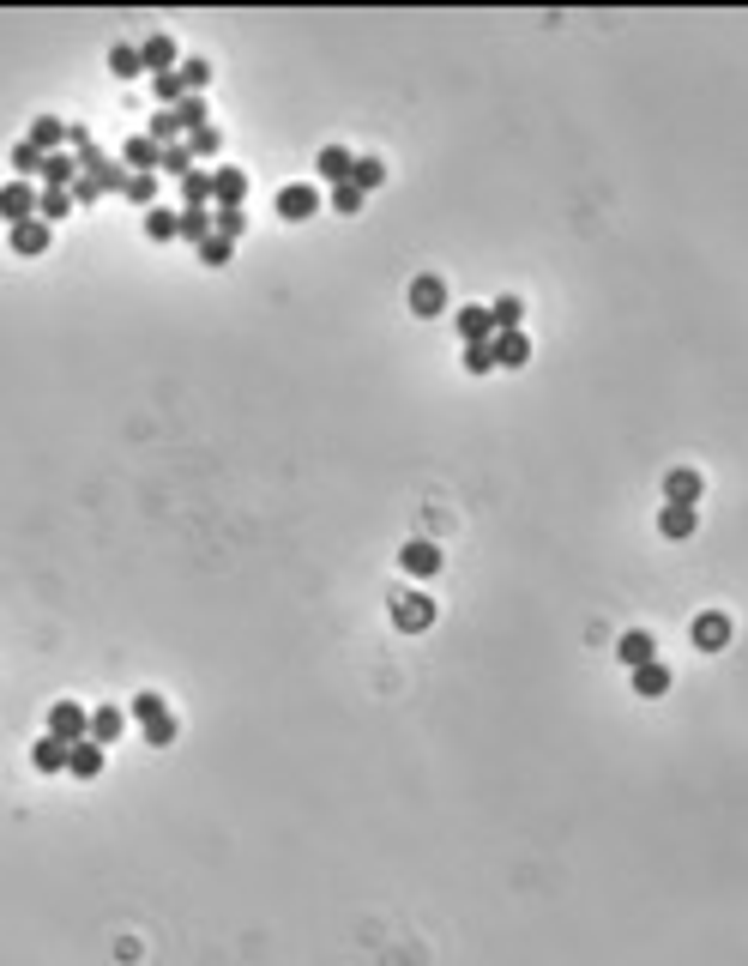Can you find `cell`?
<instances>
[{
    "label": "cell",
    "mask_w": 748,
    "mask_h": 966,
    "mask_svg": "<svg viewBox=\"0 0 748 966\" xmlns=\"http://www.w3.org/2000/svg\"><path fill=\"white\" fill-rule=\"evenodd\" d=\"M393 622H399V634H423L435 622V598L429 592H399L393 598Z\"/></svg>",
    "instance_id": "7a4b0ae2"
},
{
    "label": "cell",
    "mask_w": 748,
    "mask_h": 966,
    "mask_svg": "<svg viewBox=\"0 0 748 966\" xmlns=\"http://www.w3.org/2000/svg\"><path fill=\"white\" fill-rule=\"evenodd\" d=\"M37 176H43L49 188H73V182H79V164H73V151H49Z\"/></svg>",
    "instance_id": "603a6c76"
},
{
    "label": "cell",
    "mask_w": 748,
    "mask_h": 966,
    "mask_svg": "<svg viewBox=\"0 0 748 966\" xmlns=\"http://www.w3.org/2000/svg\"><path fill=\"white\" fill-rule=\"evenodd\" d=\"M25 139H31V145H37V151L49 157V151H61V145H67V121H61V115H37Z\"/></svg>",
    "instance_id": "d6986e66"
},
{
    "label": "cell",
    "mask_w": 748,
    "mask_h": 966,
    "mask_svg": "<svg viewBox=\"0 0 748 966\" xmlns=\"http://www.w3.org/2000/svg\"><path fill=\"white\" fill-rule=\"evenodd\" d=\"M31 767H37L43 779L67 773V743H61V737H37V743H31Z\"/></svg>",
    "instance_id": "e0dca14e"
},
{
    "label": "cell",
    "mask_w": 748,
    "mask_h": 966,
    "mask_svg": "<svg viewBox=\"0 0 748 966\" xmlns=\"http://www.w3.org/2000/svg\"><path fill=\"white\" fill-rule=\"evenodd\" d=\"M181 145L194 151V164H200V157H218V151H224V133L206 121V127H194V133H181Z\"/></svg>",
    "instance_id": "f546056e"
},
{
    "label": "cell",
    "mask_w": 748,
    "mask_h": 966,
    "mask_svg": "<svg viewBox=\"0 0 748 966\" xmlns=\"http://www.w3.org/2000/svg\"><path fill=\"white\" fill-rule=\"evenodd\" d=\"M212 236L242 242V236H248V212H212Z\"/></svg>",
    "instance_id": "8d00e7d4"
},
{
    "label": "cell",
    "mask_w": 748,
    "mask_h": 966,
    "mask_svg": "<svg viewBox=\"0 0 748 966\" xmlns=\"http://www.w3.org/2000/svg\"><path fill=\"white\" fill-rule=\"evenodd\" d=\"M37 170H43V151H37L31 139H19V145H13V182H31Z\"/></svg>",
    "instance_id": "d590c367"
},
{
    "label": "cell",
    "mask_w": 748,
    "mask_h": 966,
    "mask_svg": "<svg viewBox=\"0 0 748 966\" xmlns=\"http://www.w3.org/2000/svg\"><path fill=\"white\" fill-rule=\"evenodd\" d=\"M700 490H706V483H700V471H688V465H676V471L664 477L670 508H694V502H700Z\"/></svg>",
    "instance_id": "7c38bea8"
},
{
    "label": "cell",
    "mask_w": 748,
    "mask_h": 966,
    "mask_svg": "<svg viewBox=\"0 0 748 966\" xmlns=\"http://www.w3.org/2000/svg\"><path fill=\"white\" fill-rule=\"evenodd\" d=\"M175 236L200 248L212 236V206H175Z\"/></svg>",
    "instance_id": "4fadbf2b"
},
{
    "label": "cell",
    "mask_w": 748,
    "mask_h": 966,
    "mask_svg": "<svg viewBox=\"0 0 748 966\" xmlns=\"http://www.w3.org/2000/svg\"><path fill=\"white\" fill-rule=\"evenodd\" d=\"M145 236H151V242H175V206L157 200V206L145 212Z\"/></svg>",
    "instance_id": "836d02e7"
},
{
    "label": "cell",
    "mask_w": 748,
    "mask_h": 966,
    "mask_svg": "<svg viewBox=\"0 0 748 966\" xmlns=\"http://www.w3.org/2000/svg\"><path fill=\"white\" fill-rule=\"evenodd\" d=\"M181 206H212V170L194 164V170L181 176Z\"/></svg>",
    "instance_id": "484cf974"
},
{
    "label": "cell",
    "mask_w": 748,
    "mask_h": 966,
    "mask_svg": "<svg viewBox=\"0 0 748 966\" xmlns=\"http://www.w3.org/2000/svg\"><path fill=\"white\" fill-rule=\"evenodd\" d=\"M175 79H181L187 97H200V91L212 85V61H206V55H181V61H175Z\"/></svg>",
    "instance_id": "ac0fdd59"
},
{
    "label": "cell",
    "mask_w": 748,
    "mask_h": 966,
    "mask_svg": "<svg viewBox=\"0 0 748 966\" xmlns=\"http://www.w3.org/2000/svg\"><path fill=\"white\" fill-rule=\"evenodd\" d=\"M350 164H356V151H344V145H326V151H320V182H326V188L350 182Z\"/></svg>",
    "instance_id": "7402d4cb"
},
{
    "label": "cell",
    "mask_w": 748,
    "mask_h": 966,
    "mask_svg": "<svg viewBox=\"0 0 748 966\" xmlns=\"http://www.w3.org/2000/svg\"><path fill=\"white\" fill-rule=\"evenodd\" d=\"M151 91H157V109H175V103H181V97H187V91H181V79H175V73H157V79H151Z\"/></svg>",
    "instance_id": "ab89813d"
},
{
    "label": "cell",
    "mask_w": 748,
    "mask_h": 966,
    "mask_svg": "<svg viewBox=\"0 0 748 966\" xmlns=\"http://www.w3.org/2000/svg\"><path fill=\"white\" fill-rule=\"evenodd\" d=\"M115 164H121L127 176H157V145H151L145 133H133V139L121 145V157H115Z\"/></svg>",
    "instance_id": "9c48e42d"
},
{
    "label": "cell",
    "mask_w": 748,
    "mask_h": 966,
    "mask_svg": "<svg viewBox=\"0 0 748 966\" xmlns=\"http://www.w3.org/2000/svg\"><path fill=\"white\" fill-rule=\"evenodd\" d=\"M399 568H405L411 580H435V574H441V544H429V538H411V544L399 550Z\"/></svg>",
    "instance_id": "277c9868"
},
{
    "label": "cell",
    "mask_w": 748,
    "mask_h": 966,
    "mask_svg": "<svg viewBox=\"0 0 748 966\" xmlns=\"http://www.w3.org/2000/svg\"><path fill=\"white\" fill-rule=\"evenodd\" d=\"M688 634H694L700 653H724V647H730V616H724V610H706V616H694Z\"/></svg>",
    "instance_id": "8992f818"
},
{
    "label": "cell",
    "mask_w": 748,
    "mask_h": 966,
    "mask_svg": "<svg viewBox=\"0 0 748 966\" xmlns=\"http://www.w3.org/2000/svg\"><path fill=\"white\" fill-rule=\"evenodd\" d=\"M187 170H194V151H187L181 139H175V145H157V182H163V176H175V182H181Z\"/></svg>",
    "instance_id": "cb8c5ba5"
},
{
    "label": "cell",
    "mask_w": 748,
    "mask_h": 966,
    "mask_svg": "<svg viewBox=\"0 0 748 966\" xmlns=\"http://www.w3.org/2000/svg\"><path fill=\"white\" fill-rule=\"evenodd\" d=\"M230 254H236V242H224V236H206L200 242V260L206 266H230Z\"/></svg>",
    "instance_id": "b9f144b4"
},
{
    "label": "cell",
    "mask_w": 748,
    "mask_h": 966,
    "mask_svg": "<svg viewBox=\"0 0 748 966\" xmlns=\"http://www.w3.org/2000/svg\"><path fill=\"white\" fill-rule=\"evenodd\" d=\"M242 200H248V170L218 164L212 170V212H242Z\"/></svg>",
    "instance_id": "6da1fadb"
},
{
    "label": "cell",
    "mask_w": 748,
    "mask_h": 966,
    "mask_svg": "<svg viewBox=\"0 0 748 966\" xmlns=\"http://www.w3.org/2000/svg\"><path fill=\"white\" fill-rule=\"evenodd\" d=\"M145 743H151V749H169V743H175V719H169V707L145 719Z\"/></svg>",
    "instance_id": "74e56055"
},
{
    "label": "cell",
    "mask_w": 748,
    "mask_h": 966,
    "mask_svg": "<svg viewBox=\"0 0 748 966\" xmlns=\"http://www.w3.org/2000/svg\"><path fill=\"white\" fill-rule=\"evenodd\" d=\"M109 73H115V79L145 73V67H139V43H109Z\"/></svg>",
    "instance_id": "4dcf8cb0"
},
{
    "label": "cell",
    "mask_w": 748,
    "mask_h": 966,
    "mask_svg": "<svg viewBox=\"0 0 748 966\" xmlns=\"http://www.w3.org/2000/svg\"><path fill=\"white\" fill-rule=\"evenodd\" d=\"M67 212H73V194H67V188H43V194H37V218H43L49 230H55Z\"/></svg>",
    "instance_id": "4316f807"
},
{
    "label": "cell",
    "mask_w": 748,
    "mask_h": 966,
    "mask_svg": "<svg viewBox=\"0 0 748 966\" xmlns=\"http://www.w3.org/2000/svg\"><path fill=\"white\" fill-rule=\"evenodd\" d=\"M694 526H700L694 508H670V502H664V514H658V532H664V538H694Z\"/></svg>",
    "instance_id": "83f0119b"
},
{
    "label": "cell",
    "mask_w": 748,
    "mask_h": 966,
    "mask_svg": "<svg viewBox=\"0 0 748 966\" xmlns=\"http://www.w3.org/2000/svg\"><path fill=\"white\" fill-rule=\"evenodd\" d=\"M49 242H55V230H49L43 218H25V224H13V254L37 260V254H49Z\"/></svg>",
    "instance_id": "30bf717a"
},
{
    "label": "cell",
    "mask_w": 748,
    "mask_h": 966,
    "mask_svg": "<svg viewBox=\"0 0 748 966\" xmlns=\"http://www.w3.org/2000/svg\"><path fill=\"white\" fill-rule=\"evenodd\" d=\"M175 121H181V133L206 127V97H181V103H175Z\"/></svg>",
    "instance_id": "f35d334b"
},
{
    "label": "cell",
    "mask_w": 748,
    "mask_h": 966,
    "mask_svg": "<svg viewBox=\"0 0 748 966\" xmlns=\"http://www.w3.org/2000/svg\"><path fill=\"white\" fill-rule=\"evenodd\" d=\"M25 218H37V188L31 182H7L0 188V224H25Z\"/></svg>",
    "instance_id": "5b68a950"
},
{
    "label": "cell",
    "mask_w": 748,
    "mask_h": 966,
    "mask_svg": "<svg viewBox=\"0 0 748 966\" xmlns=\"http://www.w3.org/2000/svg\"><path fill=\"white\" fill-rule=\"evenodd\" d=\"M67 194H73V206H97V200H103V188H97L91 176H79V182H73Z\"/></svg>",
    "instance_id": "7bdbcfd3"
},
{
    "label": "cell",
    "mask_w": 748,
    "mask_h": 966,
    "mask_svg": "<svg viewBox=\"0 0 748 966\" xmlns=\"http://www.w3.org/2000/svg\"><path fill=\"white\" fill-rule=\"evenodd\" d=\"M103 761H109V755H103V749H97L91 737L67 749V773H73V779H97V773H103Z\"/></svg>",
    "instance_id": "44dd1931"
},
{
    "label": "cell",
    "mask_w": 748,
    "mask_h": 966,
    "mask_svg": "<svg viewBox=\"0 0 748 966\" xmlns=\"http://www.w3.org/2000/svg\"><path fill=\"white\" fill-rule=\"evenodd\" d=\"M495 369V345L483 339V345H465V375H489Z\"/></svg>",
    "instance_id": "60d3db41"
},
{
    "label": "cell",
    "mask_w": 748,
    "mask_h": 966,
    "mask_svg": "<svg viewBox=\"0 0 748 966\" xmlns=\"http://www.w3.org/2000/svg\"><path fill=\"white\" fill-rule=\"evenodd\" d=\"M411 308H417V314H441V308H447V284H441L435 272L411 278Z\"/></svg>",
    "instance_id": "2e32d148"
},
{
    "label": "cell",
    "mask_w": 748,
    "mask_h": 966,
    "mask_svg": "<svg viewBox=\"0 0 748 966\" xmlns=\"http://www.w3.org/2000/svg\"><path fill=\"white\" fill-rule=\"evenodd\" d=\"M326 206H332V212H338V218H356V212H362V206H368V194H356V188H350V182H338V188H326Z\"/></svg>",
    "instance_id": "d6a6232c"
},
{
    "label": "cell",
    "mask_w": 748,
    "mask_h": 966,
    "mask_svg": "<svg viewBox=\"0 0 748 966\" xmlns=\"http://www.w3.org/2000/svg\"><path fill=\"white\" fill-rule=\"evenodd\" d=\"M381 182H387V164H381V157H356V164H350V188H356V194H374Z\"/></svg>",
    "instance_id": "d4e9b609"
},
{
    "label": "cell",
    "mask_w": 748,
    "mask_h": 966,
    "mask_svg": "<svg viewBox=\"0 0 748 966\" xmlns=\"http://www.w3.org/2000/svg\"><path fill=\"white\" fill-rule=\"evenodd\" d=\"M616 659H622L628 671H640V665H652V659H658V640L634 628V634H622V640H616Z\"/></svg>",
    "instance_id": "9a60e30c"
},
{
    "label": "cell",
    "mask_w": 748,
    "mask_h": 966,
    "mask_svg": "<svg viewBox=\"0 0 748 966\" xmlns=\"http://www.w3.org/2000/svg\"><path fill=\"white\" fill-rule=\"evenodd\" d=\"M175 61H181L175 37H163V31H157V37H145V43H139V67H145L151 79H157V73H175Z\"/></svg>",
    "instance_id": "ba28073f"
},
{
    "label": "cell",
    "mask_w": 748,
    "mask_h": 966,
    "mask_svg": "<svg viewBox=\"0 0 748 966\" xmlns=\"http://www.w3.org/2000/svg\"><path fill=\"white\" fill-rule=\"evenodd\" d=\"M453 333H459L465 345H483V339H495V327H489V308H483V302L459 308V314H453Z\"/></svg>",
    "instance_id": "5bb4252c"
},
{
    "label": "cell",
    "mask_w": 748,
    "mask_h": 966,
    "mask_svg": "<svg viewBox=\"0 0 748 966\" xmlns=\"http://www.w3.org/2000/svg\"><path fill=\"white\" fill-rule=\"evenodd\" d=\"M151 713H163V701H157V689H139V695H133V719L145 725Z\"/></svg>",
    "instance_id": "ee69618b"
},
{
    "label": "cell",
    "mask_w": 748,
    "mask_h": 966,
    "mask_svg": "<svg viewBox=\"0 0 748 966\" xmlns=\"http://www.w3.org/2000/svg\"><path fill=\"white\" fill-rule=\"evenodd\" d=\"M121 200H133L139 212H151L157 206V176H127L121 182Z\"/></svg>",
    "instance_id": "1f68e13d"
},
{
    "label": "cell",
    "mask_w": 748,
    "mask_h": 966,
    "mask_svg": "<svg viewBox=\"0 0 748 966\" xmlns=\"http://www.w3.org/2000/svg\"><path fill=\"white\" fill-rule=\"evenodd\" d=\"M519 320H525V302H519V296H495L489 327H495V333H519Z\"/></svg>",
    "instance_id": "f1b7e54d"
},
{
    "label": "cell",
    "mask_w": 748,
    "mask_h": 966,
    "mask_svg": "<svg viewBox=\"0 0 748 966\" xmlns=\"http://www.w3.org/2000/svg\"><path fill=\"white\" fill-rule=\"evenodd\" d=\"M49 737H61L67 749L85 743V707H79V701H55V707H49Z\"/></svg>",
    "instance_id": "52a82bcc"
},
{
    "label": "cell",
    "mask_w": 748,
    "mask_h": 966,
    "mask_svg": "<svg viewBox=\"0 0 748 966\" xmlns=\"http://www.w3.org/2000/svg\"><path fill=\"white\" fill-rule=\"evenodd\" d=\"M326 206V194L314 188V182H290L284 194H278V218H290V224H302V218H314Z\"/></svg>",
    "instance_id": "3957f363"
},
{
    "label": "cell",
    "mask_w": 748,
    "mask_h": 966,
    "mask_svg": "<svg viewBox=\"0 0 748 966\" xmlns=\"http://www.w3.org/2000/svg\"><path fill=\"white\" fill-rule=\"evenodd\" d=\"M121 731H127V713H121V707H97V713H85V737H91L97 749H109Z\"/></svg>",
    "instance_id": "8fae6325"
},
{
    "label": "cell",
    "mask_w": 748,
    "mask_h": 966,
    "mask_svg": "<svg viewBox=\"0 0 748 966\" xmlns=\"http://www.w3.org/2000/svg\"><path fill=\"white\" fill-rule=\"evenodd\" d=\"M489 345H495V363H501V369H525V363H531V339H525V333H495Z\"/></svg>",
    "instance_id": "ffe728a7"
},
{
    "label": "cell",
    "mask_w": 748,
    "mask_h": 966,
    "mask_svg": "<svg viewBox=\"0 0 748 966\" xmlns=\"http://www.w3.org/2000/svg\"><path fill=\"white\" fill-rule=\"evenodd\" d=\"M634 689H640V695H646V701H658V695H664V689H670V671H664V665H658V659H652V665H640V671H634Z\"/></svg>",
    "instance_id": "e575fe53"
}]
</instances>
